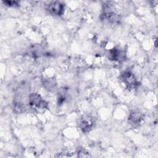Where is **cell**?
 <instances>
[{
	"mask_svg": "<svg viewBox=\"0 0 158 158\" xmlns=\"http://www.w3.org/2000/svg\"><path fill=\"white\" fill-rule=\"evenodd\" d=\"M29 104L31 107L38 109H44L47 106V104L42 99L41 96L36 93H33L30 95Z\"/></svg>",
	"mask_w": 158,
	"mask_h": 158,
	"instance_id": "cell-1",
	"label": "cell"
},
{
	"mask_svg": "<svg viewBox=\"0 0 158 158\" xmlns=\"http://www.w3.org/2000/svg\"><path fill=\"white\" fill-rule=\"evenodd\" d=\"M122 80L128 88H135L138 84L137 80L134 75L128 72H124L122 74Z\"/></svg>",
	"mask_w": 158,
	"mask_h": 158,
	"instance_id": "cell-2",
	"label": "cell"
},
{
	"mask_svg": "<svg viewBox=\"0 0 158 158\" xmlns=\"http://www.w3.org/2000/svg\"><path fill=\"white\" fill-rule=\"evenodd\" d=\"M48 10L52 14L60 15L64 12V5L58 1L52 2L48 5Z\"/></svg>",
	"mask_w": 158,
	"mask_h": 158,
	"instance_id": "cell-3",
	"label": "cell"
},
{
	"mask_svg": "<svg viewBox=\"0 0 158 158\" xmlns=\"http://www.w3.org/2000/svg\"><path fill=\"white\" fill-rule=\"evenodd\" d=\"M93 123V122L91 120V118L89 117H84L83 118L81 119L80 122V127L84 132H86L89 131V129L91 128Z\"/></svg>",
	"mask_w": 158,
	"mask_h": 158,
	"instance_id": "cell-4",
	"label": "cell"
},
{
	"mask_svg": "<svg viewBox=\"0 0 158 158\" xmlns=\"http://www.w3.org/2000/svg\"><path fill=\"white\" fill-rule=\"evenodd\" d=\"M141 119V115L138 112H133L130 114L129 120L134 123H137L140 122Z\"/></svg>",
	"mask_w": 158,
	"mask_h": 158,
	"instance_id": "cell-5",
	"label": "cell"
}]
</instances>
